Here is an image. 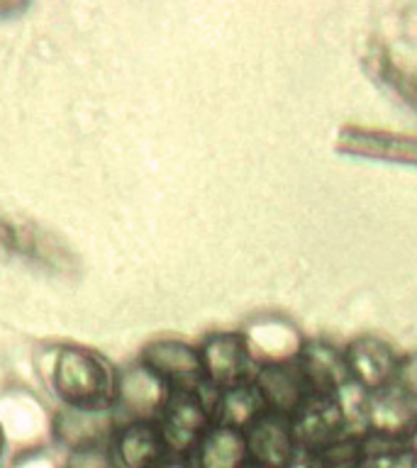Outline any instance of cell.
I'll return each instance as SVG.
<instances>
[{"mask_svg":"<svg viewBox=\"0 0 417 468\" xmlns=\"http://www.w3.org/2000/svg\"><path fill=\"white\" fill-rule=\"evenodd\" d=\"M156 424L164 434L168 453L181 459L186 453L196 452L198 444L210 431V415L198 390H176Z\"/></svg>","mask_w":417,"mask_h":468,"instance_id":"3","label":"cell"},{"mask_svg":"<svg viewBox=\"0 0 417 468\" xmlns=\"http://www.w3.org/2000/svg\"><path fill=\"white\" fill-rule=\"evenodd\" d=\"M244 468H263V466H259V463H247Z\"/></svg>","mask_w":417,"mask_h":468,"instance_id":"14","label":"cell"},{"mask_svg":"<svg viewBox=\"0 0 417 468\" xmlns=\"http://www.w3.org/2000/svg\"><path fill=\"white\" fill-rule=\"evenodd\" d=\"M42 378L61 408L115 410L120 368L101 351L80 344L54 346Z\"/></svg>","mask_w":417,"mask_h":468,"instance_id":"1","label":"cell"},{"mask_svg":"<svg viewBox=\"0 0 417 468\" xmlns=\"http://www.w3.org/2000/svg\"><path fill=\"white\" fill-rule=\"evenodd\" d=\"M61 468H117L110 459L108 449H86V452L66 453Z\"/></svg>","mask_w":417,"mask_h":468,"instance_id":"10","label":"cell"},{"mask_svg":"<svg viewBox=\"0 0 417 468\" xmlns=\"http://www.w3.org/2000/svg\"><path fill=\"white\" fill-rule=\"evenodd\" d=\"M171 386L159 378L152 368H146L142 361L120 368L117 378L115 415L120 422H134V420H159V415L171 400Z\"/></svg>","mask_w":417,"mask_h":468,"instance_id":"2","label":"cell"},{"mask_svg":"<svg viewBox=\"0 0 417 468\" xmlns=\"http://www.w3.org/2000/svg\"><path fill=\"white\" fill-rule=\"evenodd\" d=\"M247 439L240 430L219 424L203 437L196 449V468H244Z\"/></svg>","mask_w":417,"mask_h":468,"instance_id":"8","label":"cell"},{"mask_svg":"<svg viewBox=\"0 0 417 468\" xmlns=\"http://www.w3.org/2000/svg\"><path fill=\"white\" fill-rule=\"evenodd\" d=\"M5 452H7V431L3 420H0V468H3V461H5Z\"/></svg>","mask_w":417,"mask_h":468,"instance_id":"13","label":"cell"},{"mask_svg":"<svg viewBox=\"0 0 417 468\" xmlns=\"http://www.w3.org/2000/svg\"><path fill=\"white\" fill-rule=\"evenodd\" d=\"M205 378L218 386H232L241 371V342L237 336H210L200 349Z\"/></svg>","mask_w":417,"mask_h":468,"instance_id":"9","label":"cell"},{"mask_svg":"<svg viewBox=\"0 0 417 468\" xmlns=\"http://www.w3.org/2000/svg\"><path fill=\"white\" fill-rule=\"evenodd\" d=\"M10 468H61V463L47 449H32V452L20 453Z\"/></svg>","mask_w":417,"mask_h":468,"instance_id":"11","label":"cell"},{"mask_svg":"<svg viewBox=\"0 0 417 468\" xmlns=\"http://www.w3.org/2000/svg\"><path fill=\"white\" fill-rule=\"evenodd\" d=\"M139 361L152 368L159 378L171 386V390H198L200 380L205 378L200 351L176 339H156L142 349Z\"/></svg>","mask_w":417,"mask_h":468,"instance_id":"6","label":"cell"},{"mask_svg":"<svg viewBox=\"0 0 417 468\" xmlns=\"http://www.w3.org/2000/svg\"><path fill=\"white\" fill-rule=\"evenodd\" d=\"M120 427L115 410L59 408L51 417V439L66 453L86 449H108L110 439Z\"/></svg>","mask_w":417,"mask_h":468,"instance_id":"4","label":"cell"},{"mask_svg":"<svg viewBox=\"0 0 417 468\" xmlns=\"http://www.w3.org/2000/svg\"><path fill=\"white\" fill-rule=\"evenodd\" d=\"M247 449L254 456V463L263 468H283L291 459V431L281 422V417L263 415L249 427Z\"/></svg>","mask_w":417,"mask_h":468,"instance_id":"7","label":"cell"},{"mask_svg":"<svg viewBox=\"0 0 417 468\" xmlns=\"http://www.w3.org/2000/svg\"><path fill=\"white\" fill-rule=\"evenodd\" d=\"M156 468H196L190 466V463H186L183 459H178V456H168V459H164Z\"/></svg>","mask_w":417,"mask_h":468,"instance_id":"12","label":"cell"},{"mask_svg":"<svg viewBox=\"0 0 417 468\" xmlns=\"http://www.w3.org/2000/svg\"><path fill=\"white\" fill-rule=\"evenodd\" d=\"M108 452L117 468H156L171 456L156 420L120 422Z\"/></svg>","mask_w":417,"mask_h":468,"instance_id":"5","label":"cell"}]
</instances>
